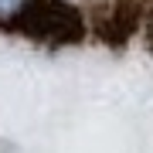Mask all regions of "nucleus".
Listing matches in <instances>:
<instances>
[{
  "instance_id": "obj_2",
  "label": "nucleus",
  "mask_w": 153,
  "mask_h": 153,
  "mask_svg": "<svg viewBox=\"0 0 153 153\" xmlns=\"http://www.w3.org/2000/svg\"><path fill=\"white\" fill-rule=\"evenodd\" d=\"M31 0H0V24H21Z\"/></svg>"
},
{
  "instance_id": "obj_1",
  "label": "nucleus",
  "mask_w": 153,
  "mask_h": 153,
  "mask_svg": "<svg viewBox=\"0 0 153 153\" xmlns=\"http://www.w3.org/2000/svg\"><path fill=\"white\" fill-rule=\"evenodd\" d=\"M21 24H27L34 38H44V41H71L82 31L78 14L65 0H31V7L21 17Z\"/></svg>"
}]
</instances>
